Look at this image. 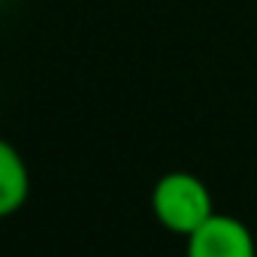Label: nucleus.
I'll use <instances>...</instances> for the list:
<instances>
[{"label": "nucleus", "mask_w": 257, "mask_h": 257, "mask_svg": "<svg viewBox=\"0 0 257 257\" xmlns=\"http://www.w3.org/2000/svg\"><path fill=\"white\" fill-rule=\"evenodd\" d=\"M31 194V173L22 152L0 137V218L16 215Z\"/></svg>", "instance_id": "obj_3"}, {"label": "nucleus", "mask_w": 257, "mask_h": 257, "mask_svg": "<svg viewBox=\"0 0 257 257\" xmlns=\"http://www.w3.org/2000/svg\"><path fill=\"white\" fill-rule=\"evenodd\" d=\"M152 212L164 230L188 239L197 227H203L215 215V203H212L209 185L200 176L188 170H173L155 182Z\"/></svg>", "instance_id": "obj_1"}, {"label": "nucleus", "mask_w": 257, "mask_h": 257, "mask_svg": "<svg viewBox=\"0 0 257 257\" xmlns=\"http://www.w3.org/2000/svg\"><path fill=\"white\" fill-rule=\"evenodd\" d=\"M185 257H257V242L245 221L215 212L188 236Z\"/></svg>", "instance_id": "obj_2"}]
</instances>
